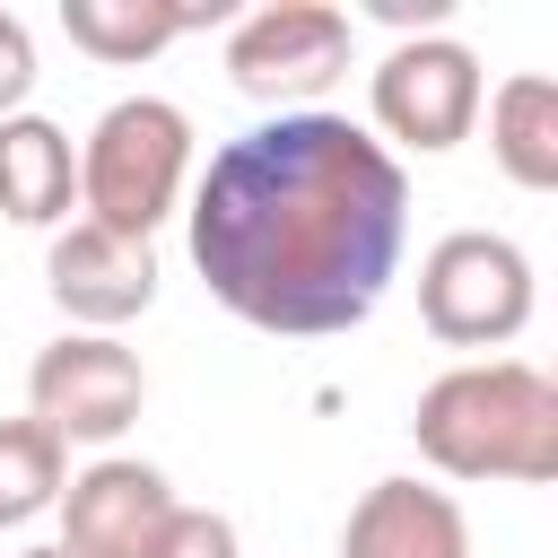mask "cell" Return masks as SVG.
Instances as JSON below:
<instances>
[{"label": "cell", "instance_id": "1", "mask_svg": "<svg viewBox=\"0 0 558 558\" xmlns=\"http://www.w3.org/2000/svg\"><path fill=\"white\" fill-rule=\"evenodd\" d=\"M183 244L201 288L279 340H331L375 314L410 244V174L349 113H270L218 140Z\"/></svg>", "mask_w": 558, "mask_h": 558}, {"label": "cell", "instance_id": "2", "mask_svg": "<svg viewBox=\"0 0 558 558\" xmlns=\"http://www.w3.org/2000/svg\"><path fill=\"white\" fill-rule=\"evenodd\" d=\"M418 453L445 480H558V384L532 357H462L410 410Z\"/></svg>", "mask_w": 558, "mask_h": 558}, {"label": "cell", "instance_id": "3", "mask_svg": "<svg viewBox=\"0 0 558 558\" xmlns=\"http://www.w3.org/2000/svg\"><path fill=\"white\" fill-rule=\"evenodd\" d=\"M183 183H192V122H183V105L122 96V105L96 113V131L78 148V209H87V227H113V235L148 244L183 209Z\"/></svg>", "mask_w": 558, "mask_h": 558}, {"label": "cell", "instance_id": "4", "mask_svg": "<svg viewBox=\"0 0 558 558\" xmlns=\"http://www.w3.org/2000/svg\"><path fill=\"white\" fill-rule=\"evenodd\" d=\"M418 323L445 349H506L532 323V262L514 235L453 227L418 262Z\"/></svg>", "mask_w": 558, "mask_h": 558}, {"label": "cell", "instance_id": "5", "mask_svg": "<svg viewBox=\"0 0 558 558\" xmlns=\"http://www.w3.org/2000/svg\"><path fill=\"white\" fill-rule=\"evenodd\" d=\"M488 105V78H480V52L453 44V35H410L375 61L366 78V113H375V140L384 148H418V157H445L471 140Z\"/></svg>", "mask_w": 558, "mask_h": 558}, {"label": "cell", "instance_id": "6", "mask_svg": "<svg viewBox=\"0 0 558 558\" xmlns=\"http://www.w3.org/2000/svg\"><path fill=\"white\" fill-rule=\"evenodd\" d=\"M227 78L253 105L314 113L331 78H349V17L331 0H262L227 26Z\"/></svg>", "mask_w": 558, "mask_h": 558}, {"label": "cell", "instance_id": "7", "mask_svg": "<svg viewBox=\"0 0 558 558\" xmlns=\"http://www.w3.org/2000/svg\"><path fill=\"white\" fill-rule=\"evenodd\" d=\"M148 401V366L113 331H61L26 366V418L52 427L61 445H113Z\"/></svg>", "mask_w": 558, "mask_h": 558}, {"label": "cell", "instance_id": "8", "mask_svg": "<svg viewBox=\"0 0 558 558\" xmlns=\"http://www.w3.org/2000/svg\"><path fill=\"white\" fill-rule=\"evenodd\" d=\"M44 288L70 314V331H122L131 314L157 305V244L70 218L52 235V253H44Z\"/></svg>", "mask_w": 558, "mask_h": 558}, {"label": "cell", "instance_id": "9", "mask_svg": "<svg viewBox=\"0 0 558 558\" xmlns=\"http://www.w3.org/2000/svg\"><path fill=\"white\" fill-rule=\"evenodd\" d=\"M183 497L166 488L157 462L105 453L61 488V558H148V541L166 532Z\"/></svg>", "mask_w": 558, "mask_h": 558}, {"label": "cell", "instance_id": "10", "mask_svg": "<svg viewBox=\"0 0 558 558\" xmlns=\"http://www.w3.org/2000/svg\"><path fill=\"white\" fill-rule=\"evenodd\" d=\"M340 558H471V523L427 480H375L340 523Z\"/></svg>", "mask_w": 558, "mask_h": 558}, {"label": "cell", "instance_id": "11", "mask_svg": "<svg viewBox=\"0 0 558 558\" xmlns=\"http://www.w3.org/2000/svg\"><path fill=\"white\" fill-rule=\"evenodd\" d=\"M78 209V148L44 113H0V218L17 227H70Z\"/></svg>", "mask_w": 558, "mask_h": 558}, {"label": "cell", "instance_id": "12", "mask_svg": "<svg viewBox=\"0 0 558 558\" xmlns=\"http://www.w3.org/2000/svg\"><path fill=\"white\" fill-rule=\"evenodd\" d=\"M488 157H497L506 183L558 192V78L514 70V78L488 96Z\"/></svg>", "mask_w": 558, "mask_h": 558}, {"label": "cell", "instance_id": "13", "mask_svg": "<svg viewBox=\"0 0 558 558\" xmlns=\"http://www.w3.org/2000/svg\"><path fill=\"white\" fill-rule=\"evenodd\" d=\"M209 17H227L218 0L209 9H183V0H61V26H70V44L78 52H96V61H148V52H166L174 35H192V26H209Z\"/></svg>", "mask_w": 558, "mask_h": 558}, {"label": "cell", "instance_id": "14", "mask_svg": "<svg viewBox=\"0 0 558 558\" xmlns=\"http://www.w3.org/2000/svg\"><path fill=\"white\" fill-rule=\"evenodd\" d=\"M61 488H70V445L35 418H0V532L61 506Z\"/></svg>", "mask_w": 558, "mask_h": 558}, {"label": "cell", "instance_id": "15", "mask_svg": "<svg viewBox=\"0 0 558 558\" xmlns=\"http://www.w3.org/2000/svg\"><path fill=\"white\" fill-rule=\"evenodd\" d=\"M148 558H235V523L209 506H174L166 532L148 541Z\"/></svg>", "mask_w": 558, "mask_h": 558}, {"label": "cell", "instance_id": "16", "mask_svg": "<svg viewBox=\"0 0 558 558\" xmlns=\"http://www.w3.org/2000/svg\"><path fill=\"white\" fill-rule=\"evenodd\" d=\"M26 87H35V35H26V17L0 9V113H17Z\"/></svg>", "mask_w": 558, "mask_h": 558}, {"label": "cell", "instance_id": "17", "mask_svg": "<svg viewBox=\"0 0 558 558\" xmlns=\"http://www.w3.org/2000/svg\"><path fill=\"white\" fill-rule=\"evenodd\" d=\"M17 558H61V541H44V549H17Z\"/></svg>", "mask_w": 558, "mask_h": 558}]
</instances>
